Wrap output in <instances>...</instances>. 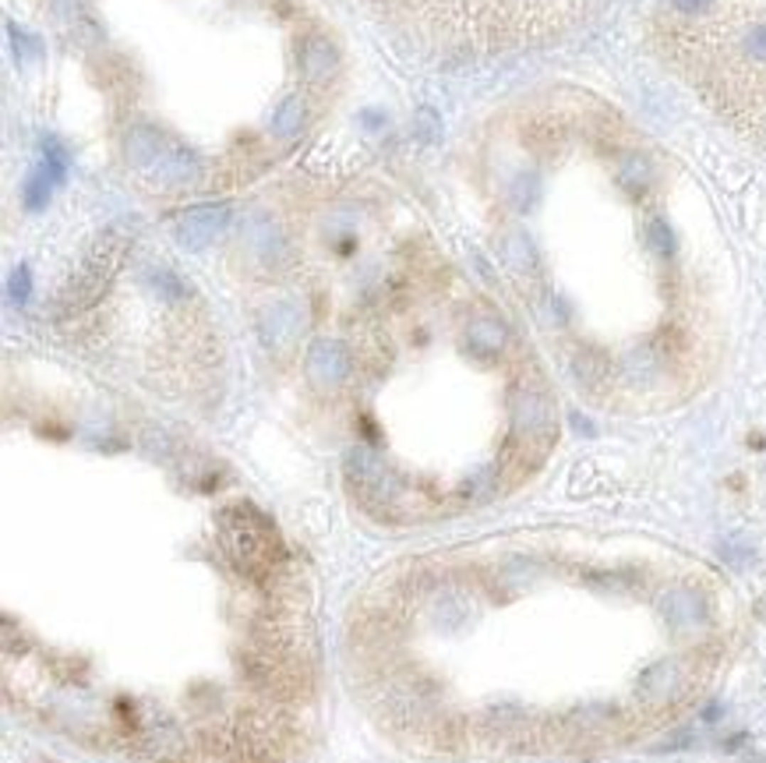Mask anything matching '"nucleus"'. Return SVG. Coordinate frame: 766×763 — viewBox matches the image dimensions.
<instances>
[{"mask_svg": "<svg viewBox=\"0 0 766 763\" xmlns=\"http://www.w3.org/2000/svg\"><path fill=\"white\" fill-rule=\"evenodd\" d=\"M720 717V703H710L706 710H703V721H717Z\"/></svg>", "mask_w": 766, "mask_h": 763, "instance_id": "nucleus-4", "label": "nucleus"}, {"mask_svg": "<svg viewBox=\"0 0 766 763\" xmlns=\"http://www.w3.org/2000/svg\"><path fill=\"white\" fill-rule=\"evenodd\" d=\"M654 39L671 68L742 135L766 142V11L760 0H668Z\"/></svg>", "mask_w": 766, "mask_h": 763, "instance_id": "nucleus-1", "label": "nucleus"}, {"mask_svg": "<svg viewBox=\"0 0 766 763\" xmlns=\"http://www.w3.org/2000/svg\"><path fill=\"white\" fill-rule=\"evenodd\" d=\"M219 537H223V552L230 555V562L255 586H262V590L276 586L280 572L287 569V548L269 516H262L248 502L230 505L219 516Z\"/></svg>", "mask_w": 766, "mask_h": 763, "instance_id": "nucleus-2", "label": "nucleus"}, {"mask_svg": "<svg viewBox=\"0 0 766 763\" xmlns=\"http://www.w3.org/2000/svg\"><path fill=\"white\" fill-rule=\"evenodd\" d=\"M661 611H664V619H668L671 626L692 629V626H699L706 619V601L696 590H671L661 601Z\"/></svg>", "mask_w": 766, "mask_h": 763, "instance_id": "nucleus-3", "label": "nucleus"}]
</instances>
